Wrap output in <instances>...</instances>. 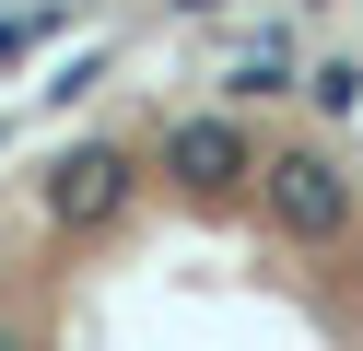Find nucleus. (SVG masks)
<instances>
[{
	"instance_id": "20e7f679",
	"label": "nucleus",
	"mask_w": 363,
	"mask_h": 351,
	"mask_svg": "<svg viewBox=\"0 0 363 351\" xmlns=\"http://www.w3.org/2000/svg\"><path fill=\"white\" fill-rule=\"evenodd\" d=\"M0 351H24V340H12V328H0Z\"/></svg>"
},
{
	"instance_id": "f257e3e1",
	"label": "nucleus",
	"mask_w": 363,
	"mask_h": 351,
	"mask_svg": "<svg viewBox=\"0 0 363 351\" xmlns=\"http://www.w3.org/2000/svg\"><path fill=\"white\" fill-rule=\"evenodd\" d=\"M258 176H269V211H281L305 246H328V234L352 223V187H340V164H328V152H269Z\"/></svg>"
},
{
	"instance_id": "f03ea898",
	"label": "nucleus",
	"mask_w": 363,
	"mask_h": 351,
	"mask_svg": "<svg viewBox=\"0 0 363 351\" xmlns=\"http://www.w3.org/2000/svg\"><path fill=\"white\" fill-rule=\"evenodd\" d=\"M164 176H176V187H199V199H223L235 176H258V152H246L235 117H188V129H164Z\"/></svg>"
},
{
	"instance_id": "7ed1b4c3",
	"label": "nucleus",
	"mask_w": 363,
	"mask_h": 351,
	"mask_svg": "<svg viewBox=\"0 0 363 351\" xmlns=\"http://www.w3.org/2000/svg\"><path fill=\"white\" fill-rule=\"evenodd\" d=\"M118 199H129V152H59V176H48L59 223H106Z\"/></svg>"
}]
</instances>
